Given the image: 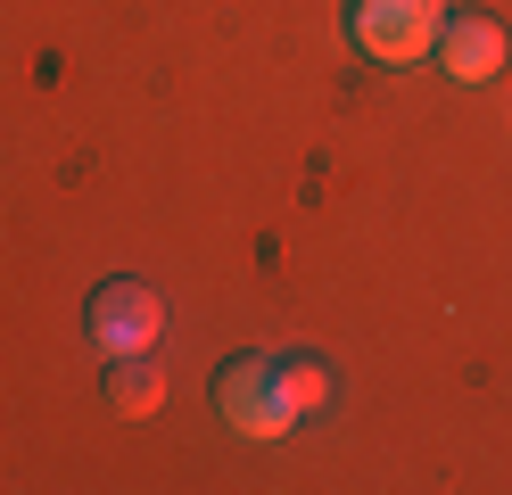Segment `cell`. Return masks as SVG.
<instances>
[{
  "label": "cell",
  "mask_w": 512,
  "mask_h": 495,
  "mask_svg": "<svg viewBox=\"0 0 512 495\" xmlns=\"http://www.w3.org/2000/svg\"><path fill=\"white\" fill-rule=\"evenodd\" d=\"M108 405H116L124 421H141V413L166 405V380H157L149 355H116V363H108Z\"/></svg>",
  "instance_id": "6"
},
{
  "label": "cell",
  "mask_w": 512,
  "mask_h": 495,
  "mask_svg": "<svg viewBox=\"0 0 512 495\" xmlns=\"http://www.w3.org/2000/svg\"><path fill=\"white\" fill-rule=\"evenodd\" d=\"M83 330H91V347H100L108 363H116V355H149V347H157V330H166V306H157V289H149V281L116 273V281H100V297H91Z\"/></svg>",
  "instance_id": "3"
},
{
  "label": "cell",
  "mask_w": 512,
  "mask_h": 495,
  "mask_svg": "<svg viewBox=\"0 0 512 495\" xmlns=\"http://www.w3.org/2000/svg\"><path fill=\"white\" fill-rule=\"evenodd\" d=\"M438 66H446V83H488L504 66V25L479 9H455L438 25Z\"/></svg>",
  "instance_id": "4"
},
{
  "label": "cell",
  "mask_w": 512,
  "mask_h": 495,
  "mask_svg": "<svg viewBox=\"0 0 512 495\" xmlns=\"http://www.w3.org/2000/svg\"><path fill=\"white\" fill-rule=\"evenodd\" d=\"M273 388H281V405H290L298 421H314V413L339 405V372H331L323 355H273Z\"/></svg>",
  "instance_id": "5"
},
{
  "label": "cell",
  "mask_w": 512,
  "mask_h": 495,
  "mask_svg": "<svg viewBox=\"0 0 512 495\" xmlns=\"http://www.w3.org/2000/svg\"><path fill=\"white\" fill-rule=\"evenodd\" d=\"M446 0H347V42L372 66H413L438 50Z\"/></svg>",
  "instance_id": "1"
},
{
  "label": "cell",
  "mask_w": 512,
  "mask_h": 495,
  "mask_svg": "<svg viewBox=\"0 0 512 495\" xmlns=\"http://www.w3.org/2000/svg\"><path fill=\"white\" fill-rule=\"evenodd\" d=\"M215 413L232 438H290L298 413L281 405V388H273V355H232L215 372Z\"/></svg>",
  "instance_id": "2"
}]
</instances>
